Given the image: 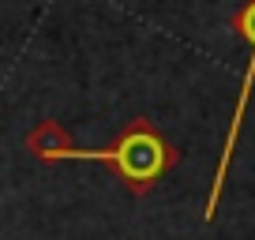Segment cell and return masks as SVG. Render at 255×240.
<instances>
[{"mask_svg":"<svg viewBox=\"0 0 255 240\" xmlns=\"http://www.w3.org/2000/svg\"><path fill=\"white\" fill-rule=\"evenodd\" d=\"M105 161L117 173V180L131 195H143L158 184L161 176L180 161V150L154 128L146 117H135L124 131L117 135V143L102 146V150H68L60 161Z\"/></svg>","mask_w":255,"mask_h":240,"instance_id":"obj_1","label":"cell"},{"mask_svg":"<svg viewBox=\"0 0 255 240\" xmlns=\"http://www.w3.org/2000/svg\"><path fill=\"white\" fill-rule=\"evenodd\" d=\"M233 30L252 45V53H248L244 79H240V98H237V109H233V124H229V131H225L222 158H218V169H214V184H210V195H207V218L218 214V199H222L225 176H229V161H233V154H237V135H240V124H244V113H248V98H252V87H255V0H248L244 8L233 15Z\"/></svg>","mask_w":255,"mask_h":240,"instance_id":"obj_2","label":"cell"},{"mask_svg":"<svg viewBox=\"0 0 255 240\" xmlns=\"http://www.w3.org/2000/svg\"><path fill=\"white\" fill-rule=\"evenodd\" d=\"M26 150L34 154L38 161H60L64 154L72 150V135L56 124V120H45L26 135Z\"/></svg>","mask_w":255,"mask_h":240,"instance_id":"obj_3","label":"cell"}]
</instances>
